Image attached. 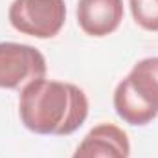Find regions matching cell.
Here are the masks:
<instances>
[{
    "instance_id": "5b68a950",
    "label": "cell",
    "mask_w": 158,
    "mask_h": 158,
    "mask_svg": "<svg viewBox=\"0 0 158 158\" xmlns=\"http://www.w3.org/2000/svg\"><path fill=\"white\" fill-rule=\"evenodd\" d=\"M131 142L114 123H99L86 132L72 158H129Z\"/></svg>"
},
{
    "instance_id": "6da1fadb",
    "label": "cell",
    "mask_w": 158,
    "mask_h": 158,
    "mask_svg": "<svg viewBox=\"0 0 158 158\" xmlns=\"http://www.w3.org/2000/svg\"><path fill=\"white\" fill-rule=\"evenodd\" d=\"M19 116L35 134L68 136L88 118V98L74 83L37 79L22 86Z\"/></svg>"
},
{
    "instance_id": "277c9868",
    "label": "cell",
    "mask_w": 158,
    "mask_h": 158,
    "mask_svg": "<svg viewBox=\"0 0 158 158\" xmlns=\"http://www.w3.org/2000/svg\"><path fill=\"white\" fill-rule=\"evenodd\" d=\"M46 59L37 48L22 42H0V88L15 90L46 77Z\"/></svg>"
},
{
    "instance_id": "52a82bcc",
    "label": "cell",
    "mask_w": 158,
    "mask_h": 158,
    "mask_svg": "<svg viewBox=\"0 0 158 158\" xmlns=\"http://www.w3.org/2000/svg\"><path fill=\"white\" fill-rule=\"evenodd\" d=\"M134 22L145 31H158V0H129Z\"/></svg>"
},
{
    "instance_id": "3957f363",
    "label": "cell",
    "mask_w": 158,
    "mask_h": 158,
    "mask_svg": "<svg viewBox=\"0 0 158 158\" xmlns=\"http://www.w3.org/2000/svg\"><path fill=\"white\" fill-rule=\"evenodd\" d=\"M9 24L30 37L52 39L66 20L64 0H13L7 11Z\"/></svg>"
},
{
    "instance_id": "7a4b0ae2",
    "label": "cell",
    "mask_w": 158,
    "mask_h": 158,
    "mask_svg": "<svg viewBox=\"0 0 158 158\" xmlns=\"http://www.w3.org/2000/svg\"><path fill=\"white\" fill-rule=\"evenodd\" d=\"M116 114L129 125L143 127L158 116V57L138 61L114 90Z\"/></svg>"
},
{
    "instance_id": "8992f818",
    "label": "cell",
    "mask_w": 158,
    "mask_h": 158,
    "mask_svg": "<svg viewBox=\"0 0 158 158\" xmlns=\"http://www.w3.org/2000/svg\"><path fill=\"white\" fill-rule=\"evenodd\" d=\"M123 20V0H79L77 24L90 37L114 33Z\"/></svg>"
}]
</instances>
